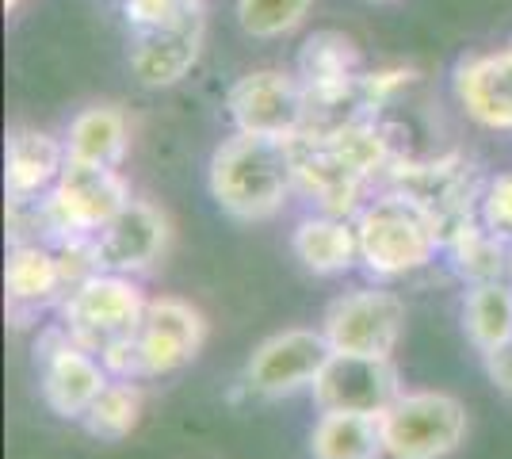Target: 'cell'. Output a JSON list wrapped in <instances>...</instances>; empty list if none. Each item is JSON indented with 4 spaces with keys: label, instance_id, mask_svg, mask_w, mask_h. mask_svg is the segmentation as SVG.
I'll return each instance as SVG.
<instances>
[{
    "label": "cell",
    "instance_id": "30bf717a",
    "mask_svg": "<svg viewBox=\"0 0 512 459\" xmlns=\"http://www.w3.org/2000/svg\"><path fill=\"white\" fill-rule=\"evenodd\" d=\"M207 39V12L203 4H188L176 20L130 31V73L146 88L180 85L199 62Z\"/></svg>",
    "mask_w": 512,
    "mask_h": 459
},
{
    "label": "cell",
    "instance_id": "f546056e",
    "mask_svg": "<svg viewBox=\"0 0 512 459\" xmlns=\"http://www.w3.org/2000/svg\"><path fill=\"white\" fill-rule=\"evenodd\" d=\"M20 4H23V0H4V8H8V12H16Z\"/></svg>",
    "mask_w": 512,
    "mask_h": 459
},
{
    "label": "cell",
    "instance_id": "8992f818",
    "mask_svg": "<svg viewBox=\"0 0 512 459\" xmlns=\"http://www.w3.org/2000/svg\"><path fill=\"white\" fill-rule=\"evenodd\" d=\"M203 341H207V322L192 303L172 295L150 299L146 318L134 333L115 379H150V375L176 372L199 356Z\"/></svg>",
    "mask_w": 512,
    "mask_h": 459
},
{
    "label": "cell",
    "instance_id": "6da1fadb",
    "mask_svg": "<svg viewBox=\"0 0 512 459\" xmlns=\"http://www.w3.org/2000/svg\"><path fill=\"white\" fill-rule=\"evenodd\" d=\"M214 203L241 222H264L283 211L295 192V150L291 142L241 134L226 138L211 157Z\"/></svg>",
    "mask_w": 512,
    "mask_h": 459
},
{
    "label": "cell",
    "instance_id": "4fadbf2b",
    "mask_svg": "<svg viewBox=\"0 0 512 459\" xmlns=\"http://www.w3.org/2000/svg\"><path fill=\"white\" fill-rule=\"evenodd\" d=\"M165 245H169V219L146 199H130L127 207L92 238V253H96L100 272L134 276V272H146L161 261Z\"/></svg>",
    "mask_w": 512,
    "mask_h": 459
},
{
    "label": "cell",
    "instance_id": "e0dca14e",
    "mask_svg": "<svg viewBox=\"0 0 512 459\" xmlns=\"http://www.w3.org/2000/svg\"><path fill=\"white\" fill-rule=\"evenodd\" d=\"M65 161H69V150L54 134L39 127H16L8 134V169H4L8 203L43 199L58 184Z\"/></svg>",
    "mask_w": 512,
    "mask_h": 459
},
{
    "label": "cell",
    "instance_id": "d4e9b609",
    "mask_svg": "<svg viewBox=\"0 0 512 459\" xmlns=\"http://www.w3.org/2000/svg\"><path fill=\"white\" fill-rule=\"evenodd\" d=\"M314 0H237V23L249 39L272 43L283 35H295L306 16H310Z\"/></svg>",
    "mask_w": 512,
    "mask_h": 459
},
{
    "label": "cell",
    "instance_id": "484cf974",
    "mask_svg": "<svg viewBox=\"0 0 512 459\" xmlns=\"http://www.w3.org/2000/svg\"><path fill=\"white\" fill-rule=\"evenodd\" d=\"M417 81V69L413 66H386V69H367L363 73V96H367V108L379 111L402 92V88H409Z\"/></svg>",
    "mask_w": 512,
    "mask_h": 459
},
{
    "label": "cell",
    "instance_id": "ba28073f",
    "mask_svg": "<svg viewBox=\"0 0 512 459\" xmlns=\"http://www.w3.org/2000/svg\"><path fill=\"white\" fill-rule=\"evenodd\" d=\"M406 329V303L390 291H348L325 310V341L333 352L356 356H390Z\"/></svg>",
    "mask_w": 512,
    "mask_h": 459
},
{
    "label": "cell",
    "instance_id": "5bb4252c",
    "mask_svg": "<svg viewBox=\"0 0 512 459\" xmlns=\"http://www.w3.org/2000/svg\"><path fill=\"white\" fill-rule=\"evenodd\" d=\"M291 150H295V192H302L310 203H318V211H325V215L356 219L363 211L367 180L356 169H348L321 138L302 134L291 142Z\"/></svg>",
    "mask_w": 512,
    "mask_h": 459
},
{
    "label": "cell",
    "instance_id": "4316f807",
    "mask_svg": "<svg viewBox=\"0 0 512 459\" xmlns=\"http://www.w3.org/2000/svg\"><path fill=\"white\" fill-rule=\"evenodd\" d=\"M482 222L493 234L512 238V173H497L482 192Z\"/></svg>",
    "mask_w": 512,
    "mask_h": 459
},
{
    "label": "cell",
    "instance_id": "7c38bea8",
    "mask_svg": "<svg viewBox=\"0 0 512 459\" xmlns=\"http://www.w3.org/2000/svg\"><path fill=\"white\" fill-rule=\"evenodd\" d=\"M329 356H333V345L325 341L321 329H283L256 345L253 360L245 368V383L260 398H283L302 387H314Z\"/></svg>",
    "mask_w": 512,
    "mask_h": 459
},
{
    "label": "cell",
    "instance_id": "9a60e30c",
    "mask_svg": "<svg viewBox=\"0 0 512 459\" xmlns=\"http://www.w3.org/2000/svg\"><path fill=\"white\" fill-rule=\"evenodd\" d=\"M455 100L474 123L512 134V39L501 50L474 54L455 66Z\"/></svg>",
    "mask_w": 512,
    "mask_h": 459
},
{
    "label": "cell",
    "instance_id": "44dd1931",
    "mask_svg": "<svg viewBox=\"0 0 512 459\" xmlns=\"http://www.w3.org/2000/svg\"><path fill=\"white\" fill-rule=\"evenodd\" d=\"M310 448H314V459H383V425L371 414L321 410Z\"/></svg>",
    "mask_w": 512,
    "mask_h": 459
},
{
    "label": "cell",
    "instance_id": "7402d4cb",
    "mask_svg": "<svg viewBox=\"0 0 512 459\" xmlns=\"http://www.w3.org/2000/svg\"><path fill=\"white\" fill-rule=\"evenodd\" d=\"M509 238L493 234L490 226L478 219L463 222L459 230H451L444 238V253L451 257V264L467 276L470 284H482V280H501L509 272Z\"/></svg>",
    "mask_w": 512,
    "mask_h": 459
},
{
    "label": "cell",
    "instance_id": "7a4b0ae2",
    "mask_svg": "<svg viewBox=\"0 0 512 459\" xmlns=\"http://www.w3.org/2000/svg\"><path fill=\"white\" fill-rule=\"evenodd\" d=\"M146 303L138 284L119 272H92L88 280L73 287L65 295L58 310H62V329L81 345V349L96 352L104 360L111 375L119 372L123 356H127L134 333L146 318Z\"/></svg>",
    "mask_w": 512,
    "mask_h": 459
},
{
    "label": "cell",
    "instance_id": "9c48e42d",
    "mask_svg": "<svg viewBox=\"0 0 512 459\" xmlns=\"http://www.w3.org/2000/svg\"><path fill=\"white\" fill-rule=\"evenodd\" d=\"M39 383L46 406L58 417H85L88 406L100 398L111 372L96 352L81 349L62 326L46 329L39 337Z\"/></svg>",
    "mask_w": 512,
    "mask_h": 459
},
{
    "label": "cell",
    "instance_id": "277c9868",
    "mask_svg": "<svg viewBox=\"0 0 512 459\" xmlns=\"http://www.w3.org/2000/svg\"><path fill=\"white\" fill-rule=\"evenodd\" d=\"M130 203V184L119 169L88 165V161H65L58 184L39 199L43 207L46 241H81L96 238L107 222Z\"/></svg>",
    "mask_w": 512,
    "mask_h": 459
},
{
    "label": "cell",
    "instance_id": "1f68e13d",
    "mask_svg": "<svg viewBox=\"0 0 512 459\" xmlns=\"http://www.w3.org/2000/svg\"><path fill=\"white\" fill-rule=\"evenodd\" d=\"M195 4H203V0H195Z\"/></svg>",
    "mask_w": 512,
    "mask_h": 459
},
{
    "label": "cell",
    "instance_id": "ac0fdd59",
    "mask_svg": "<svg viewBox=\"0 0 512 459\" xmlns=\"http://www.w3.org/2000/svg\"><path fill=\"white\" fill-rule=\"evenodd\" d=\"M295 73H299L306 96H337V92L360 85L367 69H363L360 46L352 43L344 31L325 27V31H314V35L302 39Z\"/></svg>",
    "mask_w": 512,
    "mask_h": 459
},
{
    "label": "cell",
    "instance_id": "4dcf8cb0",
    "mask_svg": "<svg viewBox=\"0 0 512 459\" xmlns=\"http://www.w3.org/2000/svg\"><path fill=\"white\" fill-rule=\"evenodd\" d=\"M509 280H512V253H509Z\"/></svg>",
    "mask_w": 512,
    "mask_h": 459
},
{
    "label": "cell",
    "instance_id": "3957f363",
    "mask_svg": "<svg viewBox=\"0 0 512 459\" xmlns=\"http://www.w3.org/2000/svg\"><path fill=\"white\" fill-rule=\"evenodd\" d=\"M356 234H360V261L371 276H406L425 268L440 249V222L425 203H417L406 192H386V196L363 203L356 215Z\"/></svg>",
    "mask_w": 512,
    "mask_h": 459
},
{
    "label": "cell",
    "instance_id": "8fae6325",
    "mask_svg": "<svg viewBox=\"0 0 512 459\" xmlns=\"http://www.w3.org/2000/svg\"><path fill=\"white\" fill-rule=\"evenodd\" d=\"M310 391L321 410L379 417L402 394V383H398V368L390 364V356L333 352Z\"/></svg>",
    "mask_w": 512,
    "mask_h": 459
},
{
    "label": "cell",
    "instance_id": "83f0119b",
    "mask_svg": "<svg viewBox=\"0 0 512 459\" xmlns=\"http://www.w3.org/2000/svg\"><path fill=\"white\" fill-rule=\"evenodd\" d=\"M188 4L195 0H123V16H127L130 31H146V27L176 20Z\"/></svg>",
    "mask_w": 512,
    "mask_h": 459
},
{
    "label": "cell",
    "instance_id": "ffe728a7",
    "mask_svg": "<svg viewBox=\"0 0 512 459\" xmlns=\"http://www.w3.org/2000/svg\"><path fill=\"white\" fill-rule=\"evenodd\" d=\"M65 150L73 161L88 165H107V169H123L130 150V123L127 115L111 104H92L77 111L69 134H65Z\"/></svg>",
    "mask_w": 512,
    "mask_h": 459
},
{
    "label": "cell",
    "instance_id": "d6986e66",
    "mask_svg": "<svg viewBox=\"0 0 512 459\" xmlns=\"http://www.w3.org/2000/svg\"><path fill=\"white\" fill-rule=\"evenodd\" d=\"M291 249L314 276H337L360 261V234H356L352 219L318 211L295 226Z\"/></svg>",
    "mask_w": 512,
    "mask_h": 459
},
{
    "label": "cell",
    "instance_id": "5b68a950",
    "mask_svg": "<svg viewBox=\"0 0 512 459\" xmlns=\"http://www.w3.org/2000/svg\"><path fill=\"white\" fill-rule=\"evenodd\" d=\"M383 444L394 459H444L467 437V410L455 394L402 391L383 414Z\"/></svg>",
    "mask_w": 512,
    "mask_h": 459
},
{
    "label": "cell",
    "instance_id": "cb8c5ba5",
    "mask_svg": "<svg viewBox=\"0 0 512 459\" xmlns=\"http://www.w3.org/2000/svg\"><path fill=\"white\" fill-rule=\"evenodd\" d=\"M142 417V391L138 379H111L100 398L88 406V414L81 417L85 429L100 440H123L138 429Z\"/></svg>",
    "mask_w": 512,
    "mask_h": 459
},
{
    "label": "cell",
    "instance_id": "52a82bcc",
    "mask_svg": "<svg viewBox=\"0 0 512 459\" xmlns=\"http://www.w3.org/2000/svg\"><path fill=\"white\" fill-rule=\"evenodd\" d=\"M226 111H230L234 131L295 142V138L306 134L310 96L302 88L299 73H291V69H256V73L237 77L234 88L226 92Z\"/></svg>",
    "mask_w": 512,
    "mask_h": 459
},
{
    "label": "cell",
    "instance_id": "2e32d148",
    "mask_svg": "<svg viewBox=\"0 0 512 459\" xmlns=\"http://www.w3.org/2000/svg\"><path fill=\"white\" fill-rule=\"evenodd\" d=\"M8 310L23 314V310H43L50 303H62L65 295L77 287L73 272L58 245L50 241H16L8 253Z\"/></svg>",
    "mask_w": 512,
    "mask_h": 459
},
{
    "label": "cell",
    "instance_id": "603a6c76",
    "mask_svg": "<svg viewBox=\"0 0 512 459\" xmlns=\"http://www.w3.org/2000/svg\"><path fill=\"white\" fill-rule=\"evenodd\" d=\"M463 326H467L470 345L482 356L512 341V280L470 284L467 303H463Z\"/></svg>",
    "mask_w": 512,
    "mask_h": 459
},
{
    "label": "cell",
    "instance_id": "f1b7e54d",
    "mask_svg": "<svg viewBox=\"0 0 512 459\" xmlns=\"http://www.w3.org/2000/svg\"><path fill=\"white\" fill-rule=\"evenodd\" d=\"M486 372L505 394H512V341L497 345L493 352H486Z\"/></svg>",
    "mask_w": 512,
    "mask_h": 459
}]
</instances>
